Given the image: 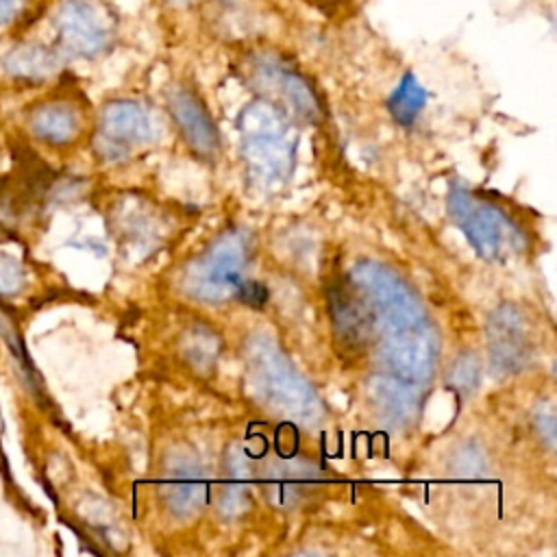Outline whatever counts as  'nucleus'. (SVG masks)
<instances>
[{
    "label": "nucleus",
    "mask_w": 557,
    "mask_h": 557,
    "mask_svg": "<svg viewBox=\"0 0 557 557\" xmlns=\"http://www.w3.org/2000/svg\"><path fill=\"white\" fill-rule=\"evenodd\" d=\"M352 281L372 305L368 318L370 333L379 337L381 366L396 379L426 381L435 357V335L413 294L398 276L376 263L357 265Z\"/></svg>",
    "instance_id": "nucleus-1"
},
{
    "label": "nucleus",
    "mask_w": 557,
    "mask_h": 557,
    "mask_svg": "<svg viewBox=\"0 0 557 557\" xmlns=\"http://www.w3.org/2000/svg\"><path fill=\"white\" fill-rule=\"evenodd\" d=\"M448 211L483 259H498L516 246V228L505 213L470 191L455 187L448 198Z\"/></svg>",
    "instance_id": "nucleus-2"
},
{
    "label": "nucleus",
    "mask_w": 557,
    "mask_h": 557,
    "mask_svg": "<svg viewBox=\"0 0 557 557\" xmlns=\"http://www.w3.org/2000/svg\"><path fill=\"white\" fill-rule=\"evenodd\" d=\"M252 348V374L255 383L259 385L261 394L268 398L270 405L276 409L289 411L292 416H300L311 420L315 416V396L313 392L298 379V374L283 361L281 352L272 346H265L261 339L250 346Z\"/></svg>",
    "instance_id": "nucleus-3"
},
{
    "label": "nucleus",
    "mask_w": 557,
    "mask_h": 557,
    "mask_svg": "<svg viewBox=\"0 0 557 557\" xmlns=\"http://www.w3.org/2000/svg\"><path fill=\"white\" fill-rule=\"evenodd\" d=\"M54 28L61 46L85 59L100 54L111 41V24L91 0H63L54 15Z\"/></svg>",
    "instance_id": "nucleus-4"
},
{
    "label": "nucleus",
    "mask_w": 557,
    "mask_h": 557,
    "mask_svg": "<svg viewBox=\"0 0 557 557\" xmlns=\"http://www.w3.org/2000/svg\"><path fill=\"white\" fill-rule=\"evenodd\" d=\"M244 248L239 239L224 237L218 242L202 261L196 263L189 276V287L200 298H222L231 292H239L242 281Z\"/></svg>",
    "instance_id": "nucleus-5"
},
{
    "label": "nucleus",
    "mask_w": 557,
    "mask_h": 557,
    "mask_svg": "<svg viewBox=\"0 0 557 557\" xmlns=\"http://www.w3.org/2000/svg\"><path fill=\"white\" fill-rule=\"evenodd\" d=\"M152 135L150 115L137 102L115 100L102 111L98 150L104 157H122L128 148L150 141Z\"/></svg>",
    "instance_id": "nucleus-6"
},
{
    "label": "nucleus",
    "mask_w": 557,
    "mask_h": 557,
    "mask_svg": "<svg viewBox=\"0 0 557 557\" xmlns=\"http://www.w3.org/2000/svg\"><path fill=\"white\" fill-rule=\"evenodd\" d=\"M487 342L496 368L505 372L520 370L529 355V331L520 311L513 307L494 311L487 324Z\"/></svg>",
    "instance_id": "nucleus-7"
},
{
    "label": "nucleus",
    "mask_w": 557,
    "mask_h": 557,
    "mask_svg": "<svg viewBox=\"0 0 557 557\" xmlns=\"http://www.w3.org/2000/svg\"><path fill=\"white\" fill-rule=\"evenodd\" d=\"M168 104L187 144L200 154H213L218 148V131L202 100L187 87H174L168 96Z\"/></svg>",
    "instance_id": "nucleus-8"
},
{
    "label": "nucleus",
    "mask_w": 557,
    "mask_h": 557,
    "mask_svg": "<svg viewBox=\"0 0 557 557\" xmlns=\"http://www.w3.org/2000/svg\"><path fill=\"white\" fill-rule=\"evenodd\" d=\"M257 72L263 76L265 83L272 85V89H276L302 115H315L318 100L309 83L298 72L283 67L281 63H276V59H263Z\"/></svg>",
    "instance_id": "nucleus-9"
},
{
    "label": "nucleus",
    "mask_w": 557,
    "mask_h": 557,
    "mask_svg": "<svg viewBox=\"0 0 557 557\" xmlns=\"http://www.w3.org/2000/svg\"><path fill=\"white\" fill-rule=\"evenodd\" d=\"M30 128L48 144H67L78 133L76 109L67 102H44L30 111Z\"/></svg>",
    "instance_id": "nucleus-10"
},
{
    "label": "nucleus",
    "mask_w": 557,
    "mask_h": 557,
    "mask_svg": "<svg viewBox=\"0 0 557 557\" xmlns=\"http://www.w3.org/2000/svg\"><path fill=\"white\" fill-rule=\"evenodd\" d=\"M2 67L9 76L20 81H44L57 72L59 57L48 46L24 44L2 59Z\"/></svg>",
    "instance_id": "nucleus-11"
},
{
    "label": "nucleus",
    "mask_w": 557,
    "mask_h": 557,
    "mask_svg": "<svg viewBox=\"0 0 557 557\" xmlns=\"http://www.w3.org/2000/svg\"><path fill=\"white\" fill-rule=\"evenodd\" d=\"M165 503L168 507L178 513V516H189L194 513L207 494V485L200 479L198 470L191 468V463H185L181 470H170L168 481L163 485Z\"/></svg>",
    "instance_id": "nucleus-12"
},
{
    "label": "nucleus",
    "mask_w": 557,
    "mask_h": 557,
    "mask_svg": "<svg viewBox=\"0 0 557 557\" xmlns=\"http://www.w3.org/2000/svg\"><path fill=\"white\" fill-rule=\"evenodd\" d=\"M424 104H426V89L416 78V74L405 72L387 98V109H389L392 117L398 124L409 126L416 122V117L420 115Z\"/></svg>",
    "instance_id": "nucleus-13"
},
{
    "label": "nucleus",
    "mask_w": 557,
    "mask_h": 557,
    "mask_svg": "<svg viewBox=\"0 0 557 557\" xmlns=\"http://www.w3.org/2000/svg\"><path fill=\"white\" fill-rule=\"evenodd\" d=\"M0 337L4 339L9 352L13 355L17 368L22 370V376L26 381V385L33 389V392H39L41 389V379L33 366V361L28 359V352L24 348V342H22V335L15 326V320L7 313V309L0 307Z\"/></svg>",
    "instance_id": "nucleus-14"
},
{
    "label": "nucleus",
    "mask_w": 557,
    "mask_h": 557,
    "mask_svg": "<svg viewBox=\"0 0 557 557\" xmlns=\"http://www.w3.org/2000/svg\"><path fill=\"white\" fill-rule=\"evenodd\" d=\"M479 381V361L474 355H461L450 368L448 383L459 392H470Z\"/></svg>",
    "instance_id": "nucleus-15"
},
{
    "label": "nucleus",
    "mask_w": 557,
    "mask_h": 557,
    "mask_svg": "<svg viewBox=\"0 0 557 557\" xmlns=\"http://www.w3.org/2000/svg\"><path fill=\"white\" fill-rule=\"evenodd\" d=\"M24 285V268L17 259L0 252V296H15Z\"/></svg>",
    "instance_id": "nucleus-16"
},
{
    "label": "nucleus",
    "mask_w": 557,
    "mask_h": 557,
    "mask_svg": "<svg viewBox=\"0 0 557 557\" xmlns=\"http://www.w3.org/2000/svg\"><path fill=\"white\" fill-rule=\"evenodd\" d=\"M24 0H0V28L15 20V15L22 11Z\"/></svg>",
    "instance_id": "nucleus-17"
},
{
    "label": "nucleus",
    "mask_w": 557,
    "mask_h": 557,
    "mask_svg": "<svg viewBox=\"0 0 557 557\" xmlns=\"http://www.w3.org/2000/svg\"><path fill=\"white\" fill-rule=\"evenodd\" d=\"M165 2L172 4V7H189V4H194L198 0H165Z\"/></svg>",
    "instance_id": "nucleus-18"
}]
</instances>
